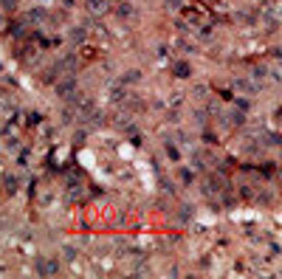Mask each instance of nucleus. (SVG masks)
<instances>
[{
    "instance_id": "obj_1",
    "label": "nucleus",
    "mask_w": 282,
    "mask_h": 279,
    "mask_svg": "<svg viewBox=\"0 0 282 279\" xmlns=\"http://www.w3.org/2000/svg\"><path fill=\"white\" fill-rule=\"evenodd\" d=\"M74 88H76L74 79H57V93H60L62 99H71V96H74Z\"/></svg>"
},
{
    "instance_id": "obj_4",
    "label": "nucleus",
    "mask_w": 282,
    "mask_h": 279,
    "mask_svg": "<svg viewBox=\"0 0 282 279\" xmlns=\"http://www.w3.org/2000/svg\"><path fill=\"white\" fill-rule=\"evenodd\" d=\"M237 88H240V91H245V93H257V91H260V88L254 85V82H240Z\"/></svg>"
},
{
    "instance_id": "obj_3",
    "label": "nucleus",
    "mask_w": 282,
    "mask_h": 279,
    "mask_svg": "<svg viewBox=\"0 0 282 279\" xmlns=\"http://www.w3.org/2000/svg\"><path fill=\"white\" fill-rule=\"evenodd\" d=\"M40 273H43V276H51V273H57V265L54 262H40Z\"/></svg>"
},
{
    "instance_id": "obj_6",
    "label": "nucleus",
    "mask_w": 282,
    "mask_h": 279,
    "mask_svg": "<svg viewBox=\"0 0 282 279\" xmlns=\"http://www.w3.org/2000/svg\"><path fill=\"white\" fill-rule=\"evenodd\" d=\"M6 189H9V192H14V189H17V181H14V178H6Z\"/></svg>"
},
{
    "instance_id": "obj_2",
    "label": "nucleus",
    "mask_w": 282,
    "mask_h": 279,
    "mask_svg": "<svg viewBox=\"0 0 282 279\" xmlns=\"http://www.w3.org/2000/svg\"><path fill=\"white\" fill-rule=\"evenodd\" d=\"M110 3H113V0H88V9H91V14L102 17V14L110 12Z\"/></svg>"
},
{
    "instance_id": "obj_5",
    "label": "nucleus",
    "mask_w": 282,
    "mask_h": 279,
    "mask_svg": "<svg viewBox=\"0 0 282 279\" xmlns=\"http://www.w3.org/2000/svg\"><path fill=\"white\" fill-rule=\"evenodd\" d=\"M175 73H178V76H189V68H186V65H184V62H181V65H178V68H175Z\"/></svg>"
},
{
    "instance_id": "obj_7",
    "label": "nucleus",
    "mask_w": 282,
    "mask_h": 279,
    "mask_svg": "<svg viewBox=\"0 0 282 279\" xmlns=\"http://www.w3.org/2000/svg\"><path fill=\"white\" fill-rule=\"evenodd\" d=\"M14 3H17V0H3V6L6 9H14Z\"/></svg>"
}]
</instances>
